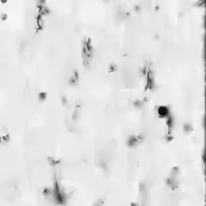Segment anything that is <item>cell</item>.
Masks as SVG:
<instances>
[{
  "label": "cell",
  "instance_id": "1",
  "mask_svg": "<svg viewBox=\"0 0 206 206\" xmlns=\"http://www.w3.org/2000/svg\"><path fill=\"white\" fill-rule=\"evenodd\" d=\"M6 1H7V0H1V2H2V3H5Z\"/></svg>",
  "mask_w": 206,
  "mask_h": 206
}]
</instances>
